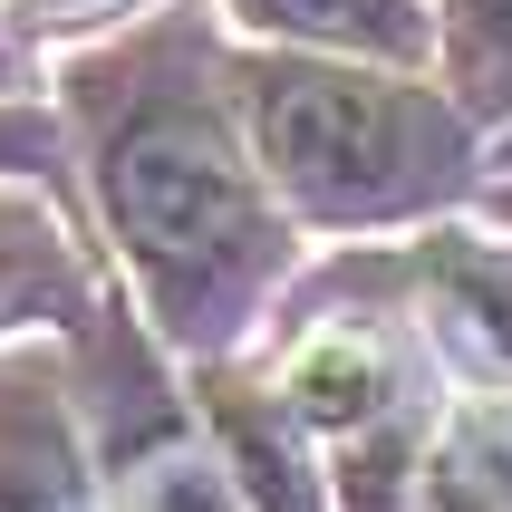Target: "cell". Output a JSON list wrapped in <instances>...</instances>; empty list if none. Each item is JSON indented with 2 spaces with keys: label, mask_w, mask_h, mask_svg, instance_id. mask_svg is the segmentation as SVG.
Here are the masks:
<instances>
[{
  "label": "cell",
  "mask_w": 512,
  "mask_h": 512,
  "mask_svg": "<svg viewBox=\"0 0 512 512\" xmlns=\"http://www.w3.org/2000/svg\"><path fill=\"white\" fill-rule=\"evenodd\" d=\"M107 213L126 232V261L145 271L155 310L174 329H223L232 300L261 281L271 261V223H261L252 174L232 165V145L213 116L155 107L136 116L107 155Z\"/></svg>",
  "instance_id": "cell-1"
},
{
  "label": "cell",
  "mask_w": 512,
  "mask_h": 512,
  "mask_svg": "<svg viewBox=\"0 0 512 512\" xmlns=\"http://www.w3.org/2000/svg\"><path fill=\"white\" fill-rule=\"evenodd\" d=\"M68 300V252H58V223L39 203H0V319L58 310Z\"/></svg>",
  "instance_id": "cell-8"
},
{
  "label": "cell",
  "mask_w": 512,
  "mask_h": 512,
  "mask_svg": "<svg viewBox=\"0 0 512 512\" xmlns=\"http://www.w3.org/2000/svg\"><path fill=\"white\" fill-rule=\"evenodd\" d=\"M232 464H242V484H252L261 512H319V484L310 464H300V445H290L281 416H252V406H232Z\"/></svg>",
  "instance_id": "cell-9"
},
{
  "label": "cell",
  "mask_w": 512,
  "mask_h": 512,
  "mask_svg": "<svg viewBox=\"0 0 512 512\" xmlns=\"http://www.w3.org/2000/svg\"><path fill=\"white\" fill-rule=\"evenodd\" d=\"M426 290H435V310H445V329H455L493 377H512V252L503 242H464V232L435 242L426 252Z\"/></svg>",
  "instance_id": "cell-3"
},
{
  "label": "cell",
  "mask_w": 512,
  "mask_h": 512,
  "mask_svg": "<svg viewBox=\"0 0 512 512\" xmlns=\"http://www.w3.org/2000/svg\"><path fill=\"white\" fill-rule=\"evenodd\" d=\"M474 10H484V29H493V39L512 49V0H474Z\"/></svg>",
  "instance_id": "cell-12"
},
{
  "label": "cell",
  "mask_w": 512,
  "mask_h": 512,
  "mask_svg": "<svg viewBox=\"0 0 512 512\" xmlns=\"http://www.w3.org/2000/svg\"><path fill=\"white\" fill-rule=\"evenodd\" d=\"M290 416H310V426H368L377 406H387V358L377 339L358 329H319L300 358H290Z\"/></svg>",
  "instance_id": "cell-5"
},
{
  "label": "cell",
  "mask_w": 512,
  "mask_h": 512,
  "mask_svg": "<svg viewBox=\"0 0 512 512\" xmlns=\"http://www.w3.org/2000/svg\"><path fill=\"white\" fill-rule=\"evenodd\" d=\"M252 126L281 194L329 213V223L406 213L426 184L455 174V116L426 107L416 87H377L348 68H261Z\"/></svg>",
  "instance_id": "cell-2"
},
{
  "label": "cell",
  "mask_w": 512,
  "mask_h": 512,
  "mask_svg": "<svg viewBox=\"0 0 512 512\" xmlns=\"http://www.w3.org/2000/svg\"><path fill=\"white\" fill-rule=\"evenodd\" d=\"M416 512H512V426L503 416H464L435 445Z\"/></svg>",
  "instance_id": "cell-7"
},
{
  "label": "cell",
  "mask_w": 512,
  "mask_h": 512,
  "mask_svg": "<svg viewBox=\"0 0 512 512\" xmlns=\"http://www.w3.org/2000/svg\"><path fill=\"white\" fill-rule=\"evenodd\" d=\"M261 29L290 39H329V49H368V58H426L435 29L416 0H242Z\"/></svg>",
  "instance_id": "cell-4"
},
{
  "label": "cell",
  "mask_w": 512,
  "mask_h": 512,
  "mask_svg": "<svg viewBox=\"0 0 512 512\" xmlns=\"http://www.w3.org/2000/svg\"><path fill=\"white\" fill-rule=\"evenodd\" d=\"M39 155H49V126H39V116H10V107H0V165H39Z\"/></svg>",
  "instance_id": "cell-10"
},
{
  "label": "cell",
  "mask_w": 512,
  "mask_h": 512,
  "mask_svg": "<svg viewBox=\"0 0 512 512\" xmlns=\"http://www.w3.org/2000/svg\"><path fill=\"white\" fill-rule=\"evenodd\" d=\"M29 20H87V10H107V0H20Z\"/></svg>",
  "instance_id": "cell-11"
},
{
  "label": "cell",
  "mask_w": 512,
  "mask_h": 512,
  "mask_svg": "<svg viewBox=\"0 0 512 512\" xmlns=\"http://www.w3.org/2000/svg\"><path fill=\"white\" fill-rule=\"evenodd\" d=\"M0 512H87L78 455H68V426L49 406H0Z\"/></svg>",
  "instance_id": "cell-6"
}]
</instances>
